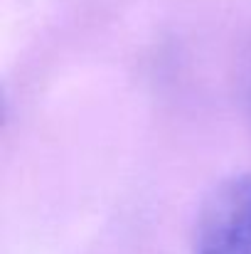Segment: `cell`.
I'll return each instance as SVG.
<instances>
[{
	"instance_id": "cell-1",
	"label": "cell",
	"mask_w": 251,
	"mask_h": 254,
	"mask_svg": "<svg viewBox=\"0 0 251 254\" xmlns=\"http://www.w3.org/2000/svg\"><path fill=\"white\" fill-rule=\"evenodd\" d=\"M195 254H251V173L232 175L209 195Z\"/></svg>"
}]
</instances>
